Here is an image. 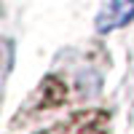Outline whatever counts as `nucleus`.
Here are the masks:
<instances>
[{
    "label": "nucleus",
    "instance_id": "obj_1",
    "mask_svg": "<svg viewBox=\"0 0 134 134\" xmlns=\"http://www.w3.org/2000/svg\"><path fill=\"white\" fill-rule=\"evenodd\" d=\"M134 19V0H110L102 8V14L97 16V30L99 32H110L129 24Z\"/></svg>",
    "mask_w": 134,
    "mask_h": 134
}]
</instances>
